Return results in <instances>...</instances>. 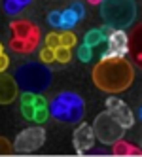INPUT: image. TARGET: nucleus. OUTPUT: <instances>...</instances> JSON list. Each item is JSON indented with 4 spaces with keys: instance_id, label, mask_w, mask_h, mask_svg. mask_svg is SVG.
I'll return each instance as SVG.
<instances>
[{
    "instance_id": "obj_1",
    "label": "nucleus",
    "mask_w": 142,
    "mask_h": 157,
    "mask_svg": "<svg viewBox=\"0 0 142 157\" xmlns=\"http://www.w3.org/2000/svg\"><path fill=\"white\" fill-rule=\"evenodd\" d=\"M135 76V66L125 57H101L91 72L93 83L110 95L127 91L133 85Z\"/></svg>"
},
{
    "instance_id": "obj_2",
    "label": "nucleus",
    "mask_w": 142,
    "mask_h": 157,
    "mask_svg": "<svg viewBox=\"0 0 142 157\" xmlns=\"http://www.w3.org/2000/svg\"><path fill=\"white\" fill-rule=\"evenodd\" d=\"M48 112L61 123L78 125L85 117V100L74 91H61L48 102Z\"/></svg>"
},
{
    "instance_id": "obj_3",
    "label": "nucleus",
    "mask_w": 142,
    "mask_h": 157,
    "mask_svg": "<svg viewBox=\"0 0 142 157\" xmlns=\"http://www.w3.org/2000/svg\"><path fill=\"white\" fill-rule=\"evenodd\" d=\"M13 80L19 87V91H29V93H44L48 91L53 74L44 63H25L17 66L13 74Z\"/></svg>"
},
{
    "instance_id": "obj_4",
    "label": "nucleus",
    "mask_w": 142,
    "mask_h": 157,
    "mask_svg": "<svg viewBox=\"0 0 142 157\" xmlns=\"http://www.w3.org/2000/svg\"><path fill=\"white\" fill-rule=\"evenodd\" d=\"M10 49L17 55H29L34 53L40 46L42 40V30L36 23H32L29 19H15L10 23Z\"/></svg>"
},
{
    "instance_id": "obj_5",
    "label": "nucleus",
    "mask_w": 142,
    "mask_h": 157,
    "mask_svg": "<svg viewBox=\"0 0 142 157\" xmlns=\"http://www.w3.org/2000/svg\"><path fill=\"white\" fill-rule=\"evenodd\" d=\"M101 17L112 29H129L136 21V2L135 0H101Z\"/></svg>"
},
{
    "instance_id": "obj_6",
    "label": "nucleus",
    "mask_w": 142,
    "mask_h": 157,
    "mask_svg": "<svg viewBox=\"0 0 142 157\" xmlns=\"http://www.w3.org/2000/svg\"><path fill=\"white\" fill-rule=\"evenodd\" d=\"M19 110H21V116L25 119H29L32 123H38V125H42L49 117L48 100L42 97V93L23 91L19 97Z\"/></svg>"
},
{
    "instance_id": "obj_7",
    "label": "nucleus",
    "mask_w": 142,
    "mask_h": 157,
    "mask_svg": "<svg viewBox=\"0 0 142 157\" xmlns=\"http://www.w3.org/2000/svg\"><path fill=\"white\" fill-rule=\"evenodd\" d=\"M85 17V6L80 0H74V2L64 8V10H53L48 13V23L53 29L59 30H72L80 21Z\"/></svg>"
},
{
    "instance_id": "obj_8",
    "label": "nucleus",
    "mask_w": 142,
    "mask_h": 157,
    "mask_svg": "<svg viewBox=\"0 0 142 157\" xmlns=\"http://www.w3.org/2000/svg\"><path fill=\"white\" fill-rule=\"evenodd\" d=\"M91 127H93V132H95V140H101L106 146H112L116 140L123 138V134H125V129L119 125L106 110L101 112V114L95 117Z\"/></svg>"
},
{
    "instance_id": "obj_9",
    "label": "nucleus",
    "mask_w": 142,
    "mask_h": 157,
    "mask_svg": "<svg viewBox=\"0 0 142 157\" xmlns=\"http://www.w3.org/2000/svg\"><path fill=\"white\" fill-rule=\"evenodd\" d=\"M44 144H46V129L36 123V127H27L17 134L12 148L17 153H32L38 151Z\"/></svg>"
},
{
    "instance_id": "obj_10",
    "label": "nucleus",
    "mask_w": 142,
    "mask_h": 157,
    "mask_svg": "<svg viewBox=\"0 0 142 157\" xmlns=\"http://www.w3.org/2000/svg\"><path fill=\"white\" fill-rule=\"evenodd\" d=\"M106 112L110 114L125 131L135 125V114L121 98L117 97H108L106 98Z\"/></svg>"
},
{
    "instance_id": "obj_11",
    "label": "nucleus",
    "mask_w": 142,
    "mask_h": 157,
    "mask_svg": "<svg viewBox=\"0 0 142 157\" xmlns=\"http://www.w3.org/2000/svg\"><path fill=\"white\" fill-rule=\"evenodd\" d=\"M108 48L102 53V57H125L129 53V36L121 29H112L106 34Z\"/></svg>"
},
{
    "instance_id": "obj_12",
    "label": "nucleus",
    "mask_w": 142,
    "mask_h": 157,
    "mask_svg": "<svg viewBox=\"0 0 142 157\" xmlns=\"http://www.w3.org/2000/svg\"><path fill=\"white\" fill-rule=\"evenodd\" d=\"M72 144L76 153H85L95 146V132L89 123H82V121L78 123V127L74 129L72 134Z\"/></svg>"
},
{
    "instance_id": "obj_13",
    "label": "nucleus",
    "mask_w": 142,
    "mask_h": 157,
    "mask_svg": "<svg viewBox=\"0 0 142 157\" xmlns=\"http://www.w3.org/2000/svg\"><path fill=\"white\" fill-rule=\"evenodd\" d=\"M17 97H19V87L13 76L0 72V104H12Z\"/></svg>"
},
{
    "instance_id": "obj_14",
    "label": "nucleus",
    "mask_w": 142,
    "mask_h": 157,
    "mask_svg": "<svg viewBox=\"0 0 142 157\" xmlns=\"http://www.w3.org/2000/svg\"><path fill=\"white\" fill-rule=\"evenodd\" d=\"M112 30V27H108L104 25L102 29H91L89 32H85V36H83V44H87V46H101L102 42H106V34Z\"/></svg>"
},
{
    "instance_id": "obj_15",
    "label": "nucleus",
    "mask_w": 142,
    "mask_h": 157,
    "mask_svg": "<svg viewBox=\"0 0 142 157\" xmlns=\"http://www.w3.org/2000/svg\"><path fill=\"white\" fill-rule=\"evenodd\" d=\"M112 153L114 155H140V148L125 142L123 138H119L112 144Z\"/></svg>"
},
{
    "instance_id": "obj_16",
    "label": "nucleus",
    "mask_w": 142,
    "mask_h": 157,
    "mask_svg": "<svg viewBox=\"0 0 142 157\" xmlns=\"http://www.w3.org/2000/svg\"><path fill=\"white\" fill-rule=\"evenodd\" d=\"M32 4V0H2L4 12L8 15H19L25 8H29Z\"/></svg>"
},
{
    "instance_id": "obj_17",
    "label": "nucleus",
    "mask_w": 142,
    "mask_h": 157,
    "mask_svg": "<svg viewBox=\"0 0 142 157\" xmlns=\"http://www.w3.org/2000/svg\"><path fill=\"white\" fill-rule=\"evenodd\" d=\"M59 42H61V46L63 48H76V44H78V38H76V34L72 30H63L59 32Z\"/></svg>"
},
{
    "instance_id": "obj_18",
    "label": "nucleus",
    "mask_w": 142,
    "mask_h": 157,
    "mask_svg": "<svg viewBox=\"0 0 142 157\" xmlns=\"http://www.w3.org/2000/svg\"><path fill=\"white\" fill-rule=\"evenodd\" d=\"M53 51H55V61H57V63H61V64L70 63V59H72V49H70V48L59 46V48H55Z\"/></svg>"
},
{
    "instance_id": "obj_19",
    "label": "nucleus",
    "mask_w": 142,
    "mask_h": 157,
    "mask_svg": "<svg viewBox=\"0 0 142 157\" xmlns=\"http://www.w3.org/2000/svg\"><path fill=\"white\" fill-rule=\"evenodd\" d=\"M78 59L82 63H89L93 59V48L87 46V44H82V46L78 48Z\"/></svg>"
},
{
    "instance_id": "obj_20",
    "label": "nucleus",
    "mask_w": 142,
    "mask_h": 157,
    "mask_svg": "<svg viewBox=\"0 0 142 157\" xmlns=\"http://www.w3.org/2000/svg\"><path fill=\"white\" fill-rule=\"evenodd\" d=\"M40 63H44V64L55 63V51H53L51 48H44V49H40Z\"/></svg>"
},
{
    "instance_id": "obj_21",
    "label": "nucleus",
    "mask_w": 142,
    "mask_h": 157,
    "mask_svg": "<svg viewBox=\"0 0 142 157\" xmlns=\"http://www.w3.org/2000/svg\"><path fill=\"white\" fill-rule=\"evenodd\" d=\"M44 42H46V48H51V49L59 48V46H61V42H59V32H49V34H46Z\"/></svg>"
},
{
    "instance_id": "obj_22",
    "label": "nucleus",
    "mask_w": 142,
    "mask_h": 157,
    "mask_svg": "<svg viewBox=\"0 0 142 157\" xmlns=\"http://www.w3.org/2000/svg\"><path fill=\"white\" fill-rule=\"evenodd\" d=\"M12 151H13V148H12V144H10V140L0 136V155H8Z\"/></svg>"
},
{
    "instance_id": "obj_23",
    "label": "nucleus",
    "mask_w": 142,
    "mask_h": 157,
    "mask_svg": "<svg viewBox=\"0 0 142 157\" xmlns=\"http://www.w3.org/2000/svg\"><path fill=\"white\" fill-rule=\"evenodd\" d=\"M8 64H10V59H8V55H4V51H2L0 53V72H6Z\"/></svg>"
},
{
    "instance_id": "obj_24",
    "label": "nucleus",
    "mask_w": 142,
    "mask_h": 157,
    "mask_svg": "<svg viewBox=\"0 0 142 157\" xmlns=\"http://www.w3.org/2000/svg\"><path fill=\"white\" fill-rule=\"evenodd\" d=\"M87 2L93 4V6H99V4H101V0H87Z\"/></svg>"
},
{
    "instance_id": "obj_25",
    "label": "nucleus",
    "mask_w": 142,
    "mask_h": 157,
    "mask_svg": "<svg viewBox=\"0 0 142 157\" xmlns=\"http://www.w3.org/2000/svg\"><path fill=\"white\" fill-rule=\"evenodd\" d=\"M4 51V48H2V44H0V53H2Z\"/></svg>"
}]
</instances>
